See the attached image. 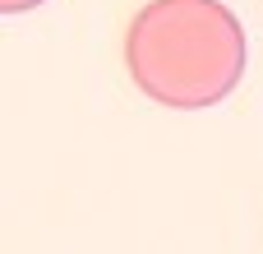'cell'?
<instances>
[{"label": "cell", "mask_w": 263, "mask_h": 254, "mask_svg": "<svg viewBox=\"0 0 263 254\" xmlns=\"http://www.w3.org/2000/svg\"><path fill=\"white\" fill-rule=\"evenodd\" d=\"M32 5H42V0H0L5 14H18V9H32Z\"/></svg>", "instance_id": "obj_2"}, {"label": "cell", "mask_w": 263, "mask_h": 254, "mask_svg": "<svg viewBox=\"0 0 263 254\" xmlns=\"http://www.w3.org/2000/svg\"><path fill=\"white\" fill-rule=\"evenodd\" d=\"M125 65L162 106H213L245 74V28L222 0H153L125 32Z\"/></svg>", "instance_id": "obj_1"}]
</instances>
